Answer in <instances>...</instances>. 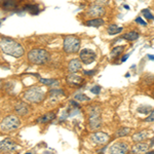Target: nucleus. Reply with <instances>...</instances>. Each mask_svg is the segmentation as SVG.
<instances>
[{"mask_svg": "<svg viewBox=\"0 0 154 154\" xmlns=\"http://www.w3.org/2000/svg\"><path fill=\"white\" fill-rule=\"evenodd\" d=\"M0 49L3 54L14 57V58H20V57L24 56L25 54L23 45L19 43L18 41L8 38V37L0 38Z\"/></svg>", "mask_w": 154, "mask_h": 154, "instance_id": "obj_1", "label": "nucleus"}, {"mask_svg": "<svg viewBox=\"0 0 154 154\" xmlns=\"http://www.w3.org/2000/svg\"><path fill=\"white\" fill-rule=\"evenodd\" d=\"M28 60L34 65H44L49 61V54L42 48H34L28 53Z\"/></svg>", "mask_w": 154, "mask_h": 154, "instance_id": "obj_2", "label": "nucleus"}, {"mask_svg": "<svg viewBox=\"0 0 154 154\" xmlns=\"http://www.w3.org/2000/svg\"><path fill=\"white\" fill-rule=\"evenodd\" d=\"M44 97H45V93L41 88L38 86H34L29 89H27L24 94V99L28 103L32 104H38L43 101Z\"/></svg>", "mask_w": 154, "mask_h": 154, "instance_id": "obj_3", "label": "nucleus"}, {"mask_svg": "<svg viewBox=\"0 0 154 154\" xmlns=\"http://www.w3.org/2000/svg\"><path fill=\"white\" fill-rule=\"evenodd\" d=\"M80 48V39L76 36H66L63 42V49L66 54H76Z\"/></svg>", "mask_w": 154, "mask_h": 154, "instance_id": "obj_4", "label": "nucleus"}, {"mask_svg": "<svg viewBox=\"0 0 154 154\" xmlns=\"http://www.w3.org/2000/svg\"><path fill=\"white\" fill-rule=\"evenodd\" d=\"M20 119L18 118V116L16 115H9L5 117L2 120L1 122V130L3 131H14L20 126Z\"/></svg>", "mask_w": 154, "mask_h": 154, "instance_id": "obj_5", "label": "nucleus"}, {"mask_svg": "<svg viewBox=\"0 0 154 154\" xmlns=\"http://www.w3.org/2000/svg\"><path fill=\"white\" fill-rule=\"evenodd\" d=\"M79 59L81 60L83 64L85 65H89L93 62H95V60L97 59V54L94 51L89 48H83L82 51H80L79 54Z\"/></svg>", "mask_w": 154, "mask_h": 154, "instance_id": "obj_6", "label": "nucleus"}, {"mask_svg": "<svg viewBox=\"0 0 154 154\" xmlns=\"http://www.w3.org/2000/svg\"><path fill=\"white\" fill-rule=\"evenodd\" d=\"M88 16H89L91 18H101L102 16L105 14V8L103 5L100 4H94L91 6V8L88 11Z\"/></svg>", "mask_w": 154, "mask_h": 154, "instance_id": "obj_7", "label": "nucleus"}, {"mask_svg": "<svg viewBox=\"0 0 154 154\" xmlns=\"http://www.w3.org/2000/svg\"><path fill=\"white\" fill-rule=\"evenodd\" d=\"M91 139L97 145H103L109 141V136L105 133H102V131H97L91 136Z\"/></svg>", "mask_w": 154, "mask_h": 154, "instance_id": "obj_8", "label": "nucleus"}, {"mask_svg": "<svg viewBox=\"0 0 154 154\" xmlns=\"http://www.w3.org/2000/svg\"><path fill=\"white\" fill-rule=\"evenodd\" d=\"M17 149V144L11 139L0 141V152H12Z\"/></svg>", "mask_w": 154, "mask_h": 154, "instance_id": "obj_9", "label": "nucleus"}, {"mask_svg": "<svg viewBox=\"0 0 154 154\" xmlns=\"http://www.w3.org/2000/svg\"><path fill=\"white\" fill-rule=\"evenodd\" d=\"M128 150V146L125 143H115L109 148V152L110 153H116V154H123Z\"/></svg>", "mask_w": 154, "mask_h": 154, "instance_id": "obj_10", "label": "nucleus"}, {"mask_svg": "<svg viewBox=\"0 0 154 154\" xmlns=\"http://www.w3.org/2000/svg\"><path fill=\"white\" fill-rule=\"evenodd\" d=\"M102 125L101 115H89L88 119V128L91 131H96L100 128Z\"/></svg>", "mask_w": 154, "mask_h": 154, "instance_id": "obj_11", "label": "nucleus"}, {"mask_svg": "<svg viewBox=\"0 0 154 154\" xmlns=\"http://www.w3.org/2000/svg\"><path fill=\"white\" fill-rule=\"evenodd\" d=\"M67 82H68L69 85L78 88L83 82V78L79 75H76L75 73H70V75L67 77Z\"/></svg>", "mask_w": 154, "mask_h": 154, "instance_id": "obj_12", "label": "nucleus"}, {"mask_svg": "<svg viewBox=\"0 0 154 154\" xmlns=\"http://www.w3.org/2000/svg\"><path fill=\"white\" fill-rule=\"evenodd\" d=\"M81 60L80 59H73L69 62L68 64V71L70 73H76V72L80 71L81 68H82V65H81Z\"/></svg>", "mask_w": 154, "mask_h": 154, "instance_id": "obj_13", "label": "nucleus"}, {"mask_svg": "<svg viewBox=\"0 0 154 154\" xmlns=\"http://www.w3.org/2000/svg\"><path fill=\"white\" fill-rule=\"evenodd\" d=\"M150 145H148L147 143H141L138 142L136 143V145L133 146L131 148V152L133 153H144V152H147Z\"/></svg>", "mask_w": 154, "mask_h": 154, "instance_id": "obj_14", "label": "nucleus"}, {"mask_svg": "<svg viewBox=\"0 0 154 154\" xmlns=\"http://www.w3.org/2000/svg\"><path fill=\"white\" fill-rule=\"evenodd\" d=\"M14 110H16V112L18 113L19 115L25 116L29 113V107L25 103H18L16 105V107H14Z\"/></svg>", "mask_w": 154, "mask_h": 154, "instance_id": "obj_15", "label": "nucleus"}, {"mask_svg": "<svg viewBox=\"0 0 154 154\" xmlns=\"http://www.w3.org/2000/svg\"><path fill=\"white\" fill-rule=\"evenodd\" d=\"M105 21H104L102 18H93L91 20H88L85 22V25L88 27H94V28H99L102 25H104Z\"/></svg>", "mask_w": 154, "mask_h": 154, "instance_id": "obj_16", "label": "nucleus"}, {"mask_svg": "<svg viewBox=\"0 0 154 154\" xmlns=\"http://www.w3.org/2000/svg\"><path fill=\"white\" fill-rule=\"evenodd\" d=\"M131 139H133V141L136 143L143 142V141H145L148 139V131H140V133H137L133 136V138Z\"/></svg>", "mask_w": 154, "mask_h": 154, "instance_id": "obj_17", "label": "nucleus"}, {"mask_svg": "<svg viewBox=\"0 0 154 154\" xmlns=\"http://www.w3.org/2000/svg\"><path fill=\"white\" fill-rule=\"evenodd\" d=\"M54 117H56V114L53 113V112H48L44 115H42L41 117H39L37 119V122L38 123H48L49 121L54 120Z\"/></svg>", "mask_w": 154, "mask_h": 154, "instance_id": "obj_18", "label": "nucleus"}, {"mask_svg": "<svg viewBox=\"0 0 154 154\" xmlns=\"http://www.w3.org/2000/svg\"><path fill=\"white\" fill-rule=\"evenodd\" d=\"M123 30L122 27H118L117 25L115 24H111L107 27V33L109 35H116V34H119L121 31Z\"/></svg>", "mask_w": 154, "mask_h": 154, "instance_id": "obj_19", "label": "nucleus"}, {"mask_svg": "<svg viewBox=\"0 0 154 154\" xmlns=\"http://www.w3.org/2000/svg\"><path fill=\"white\" fill-rule=\"evenodd\" d=\"M125 51V45H118V46H115L110 53V57L111 59H116L120 56L121 54L123 53Z\"/></svg>", "mask_w": 154, "mask_h": 154, "instance_id": "obj_20", "label": "nucleus"}, {"mask_svg": "<svg viewBox=\"0 0 154 154\" xmlns=\"http://www.w3.org/2000/svg\"><path fill=\"white\" fill-rule=\"evenodd\" d=\"M120 38L125 39V40H128V41H135L139 38V34L135 31H131V32H128V33H125Z\"/></svg>", "mask_w": 154, "mask_h": 154, "instance_id": "obj_21", "label": "nucleus"}, {"mask_svg": "<svg viewBox=\"0 0 154 154\" xmlns=\"http://www.w3.org/2000/svg\"><path fill=\"white\" fill-rule=\"evenodd\" d=\"M1 5L4 9L11 11V9H14L17 7V1L16 0H4Z\"/></svg>", "mask_w": 154, "mask_h": 154, "instance_id": "obj_22", "label": "nucleus"}, {"mask_svg": "<svg viewBox=\"0 0 154 154\" xmlns=\"http://www.w3.org/2000/svg\"><path fill=\"white\" fill-rule=\"evenodd\" d=\"M40 82L43 83L44 85H48L49 88H54V86L59 85V81L57 79H45V78H40Z\"/></svg>", "mask_w": 154, "mask_h": 154, "instance_id": "obj_23", "label": "nucleus"}, {"mask_svg": "<svg viewBox=\"0 0 154 154\" xmlns=\"http://www.w3.org/2000/svg\"><path fill=\"white\" fill-rule=\"evenodd\" d=\"M25 11H29L30 14H37L39 12V7L36 4H27L26 6L24 7Z\"/></svg>", "mask_w": 154, "mask_h": 154, "instance_id": "obj_24", "label": "nucleus"}, {"mask_svg": "<svg viewBox=\"0 0 154 154\" xmlns=\"http://www.w3.org/2000/svg\"><path fill=\"white\" fill-rule=\"evenodd\" d=\"M101 107L99 105H95V106H91L88 108V114L89 115H101Z\"/></svg>", "mask_w": 154, "mask_h": 154, "instance_id": "obj_25", "label": "nucleus"}, {"mask_svg": "<svg viewBox=\"0 0 154 154\" xmlns=\"http://www.w3.org/2000/svg\"><path fill=\"white\" fill-rule=\"evenodd\" d=\"M131 133V130L128 128H119V130L116 131V137L117 138H122V137H125L128 135H130Z\"/></svg>", "mask_w": 154, "mask_h": 154, "instance_id": "obj_26", "label": "nucleus"}, {"mask_svg": "<svg viewBox=\"0 0 154 154\" xmlns=\"http://www.w3.org/2000/svg\"><path fill=\"white\" fill-rule=\"evenodd\" d=\"M74 99L77 101V102H86V101H89L91 99L88 97H86L84 94H81V93H78L74 96Z\"/></svg>", "mask_w": 154, "mask_h": 154, "instance_id": "obj_27", "label": "nucleus"}, {"mask_svg": "<svg viewBox=\"0 0 154 154\" xmlns=\"http://www.w3.org/2000/svg\"><path fill=\"white\" fill-rule=\"evenodd\" d=\"M151 106H146V105H141L138 108V112L142 114H148L151 111Z\"/></svg>", "mask_w": 154, "mask_h": 154, "instance_id": "obj_28", "label": "nucleus"}, {"mask_svg": "<svg viewBox=\"0 0 154 154\" xmlns=\"http://www.w3.org/2000/svg\"><path fill=\"white\" fill-rule=\"evenodd\" d=\"M64 94V91L60 88H53L51 91H49V95L51 97H60Z\"/></svg>", "mask_w": 154, "mask_h": 154, "instance_id": "obj_29", "label": "nucleus"}, {"mask_svg": "<svg viewBox=\"0 0 154 154\" xmlns=\"http://www.w3.org/2000/svg\"><path fill=\"white\" fill-rule=\"evenodd\" d=\"M142 14H143V16L146 18V20H154V16L151 14V11H149V9H143Z\"/></svg>", "mask_w": 154, "mask_h": 154, "instance_id": "obj_30", "label": "nucleus"}, {"mask_svg": "<svg viewBox=\"0 0 154 154\" xmlns=\"http://www.w3.org/2000/svg\"><path fill=\"white\" fill-rule=\"evenodd\" d=\"M91 91L93 94H95V95H99L100 91H101V86L100 85H95L94 88H91Z\"/></svg>", "mask_w": 154, "mask_h": 154, "instance_id": "obj_31", "label": "nucleus"}, {"mask_svg": "<svg viewBox=\"0 0 154 154\" xmlns=\"http://www.w3.org/2000/svg\"><path fill=\"white\" fill-rule=\"evenodd\" d=\"M145 121H147V122H152V121H154V110L151 112V114L147 118H145Z\"/></svg>", "mask_w": 154, "mask_h": 154, "instance_id": "obj_32", "label": "nucleus"}, {"mask_svg": "<svg viewBox=\"0 0 154 154\" xmlns=\"http://www.w3.org/2000/svg\"><path fill=\"white\" fill-rule=\"evenodd\" d=\"M136 22H137L138 24L142 25V26H147V23H146V22H144L141 18H137V19H136Z\"/></svg>", "mask_w": 154, "mask_h": 154, "instance_id": "obj_33", "label": "nucleus"}, {"mask_svg": "<svg viewBox=\"0 0 154 154\" xmlns=\"http://www.w3.org/2000/svg\"><path fill=\"white\" fill-rule=\"evenodd\" d=\"M96 73V70H85L84 71V74H85V75H94V74Z\"/></svg>", "mask_w": 154, "mask_h": 154, "instance_id": "obj_34", "label": "nucleus"}, {"mask_svg": "<svg viewBox=\"0 0 154 154\" xmlns=\"http://www.w3.org/2000/svg\"><path fill=\"white\" fill-rule=\"evenodd\" d=\"M128 57H130V54H125V57H123V58H122V59H121V62H125V61H126V60H128Z\"/></svg>", "mask_w": 154, "mask_h": 154, "instance_id": "obj_35", "label": "nucleus"}, {"mask_svg": "<svg viewBox=\"0 0 154 154\" xmlns=\"http://www.w3.org/2000/svg\"><path fill=\"white\" fill-rule=\"evenodd\" d=\"M148 59L149 60H152V61H154V57L151 56V54H148Z\"/></svg>", "mask_w": 154, "mask_h": 154, "instance_id": "obj_36", "label": "nucleus"}]
</instances>
